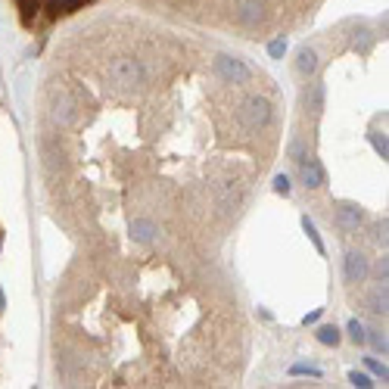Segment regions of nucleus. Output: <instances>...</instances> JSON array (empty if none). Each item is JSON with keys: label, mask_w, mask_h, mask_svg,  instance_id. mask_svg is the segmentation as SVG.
Masks as SVG:
<instances>
[{"label": "nucleus", "mask_w": 389, "mask_h": 389, "mask_svg": "<svg viewBox=\"0 0 389 389\" xmlns=\"http://www.w3.org/2000/svg\"><path fill=\"white\" fill-rule=\"evenodd\" d=\"M50 116L56 125H69L75 122V103H72V97H65V94H59V97H53L50 103Z\"/></svg>", "instance_id": "8"}, {"label": "nucleus", "mask_w": 389, "mask_h": 389, "mask_svg": "<svg viewBox=\"0 0 389 389\" xmlns=\"http://www.w3.org/2000/svg\"><path fill=\"white\" fill-rule=\"evenodd\" d=\"M352 47H355L358 53H370V47H374V34H370L368 28H358L355 38H352Z\"/></svg>", "instance_id": "13"}, {"label": "nucleus", "mask_w": 389, "mask_h": 389, "mask_svg": "<svg viewBox=\"0 0 389 389\" xmlns=\"http://www.w3.org/2000/svg\"><path fill=\"white\" fill-rule=\"evenodd\" d=\"M271 122V103L265 97H249L246 103L240 106V125L246 131H262Z\"/></svg>", "instance_id": "2"}, {"label": "nucleus", "mask_w": 389, "mask_h": 389, "mask_svg": "<svg viewBox=\"0 0 389 389\" xmlns=\"http://www.w3.org/2000/svg\"><path fill=\"white\" fill-rule=\"evenodd\" d=\"M324 97H327V85H324V81H315L311 91H308V109H311V116H315V118L324 112Z\"/></svg>", "instance_id": "11"}, {"label": "nucleus", "mask_w": 389, "mask_h": 389, "mask_svg": "<svg viewBox=\"0 0 389 389\" xmlns=\"http://www.w3.org/2000/svg\"><path fill=\"white\" fill-rule=\"evenodd\" d=\"M290 159H293L296 165L308 162V147H305L302 140H293V143H290Z\"/></svg>", "instance_id": "16"}, {"label": "nucleus", "mask_w": 389, "mask_h": 389, "mask_svg": "<svg viewBox=\"0 0 389 389\" xmlns=\"http://www.w3.org/2000/svg\"><path fill=\"white\" fill-rule=\"evenodd\" d=\"M290 374L293 377H321V368H315V364H293Z\"/></svg>", "instance_id": "18"}, {"label": "nucleus", "mask_w": 389, "mask_h": 389, "mask_svg": "<svg viewBox=\"0 0 389 389\" xmlns=\"http://www.w3.org/2000/svg\"><path fill=\"white\" fill-rule=\"evenodd\" d=\"M284 50H286V41H271V44H268V53H271V56L274 59H277V56H284Z\"/></svg>", "instance_id": "24"}, {"label": "nucleus", "mask_w": 389, "mask_h": 389, "mask_svg": "<svg viewBox=\"0 0 389 389\" xmlns=\"http://www.w3.org/2000/svg\"><path fill=\"white\" fill-rule=\"evenodd\" d=\"M302 231L308 233V240L315 243V249L324 255V240H321V233H318V227H315V221H311V218H302Z\"/></svg>", "instance_id": "15"}, {"label": "nucleus", "mask_w": 389, "mask_h": 389, "mask_svg": "<svg viewBox=\"0 0 389 389\" xmlns=\"http://www.w3.org/2000/svg\"><path fill=\"white\" fill-rule=\"evenodd\" d=\"M315 337H318V343H324V346H339V330L337 327H321Z\"/></svg>", "instance_id": "17"}, {"label": "nucleus", "mask_w": 389, "mask_h": 389, "mask_svg": "<svg viewBox=\"0 0 389 389\" xmlns=\"http://www.w3.org/2000/svg\"><path fill=\"white\" fill-rule=\"evenodd\" d=\"M274 190H277V193H290V178H286V175H277V178H274Z\"/></svg>", "instance_id": "23"}, {"label": "nucleus", "mask_w": 389, "mask_h": 389, "mask_svg": "<svg viewBox=\"0 0 389 389\" xmlns=\"http://www.w3.org/2000/svg\"><path fill=\"white\" fill-rule=\"evenodd\" d=\"M368 308L374 311V315H386V308H389V296H386V280H380V284L370 290V296H368Z\"/></svg>", "instance_id": "10"}, {"label": "nucleus", "mask_w": 389, "mask_h": 389, "mask_svg": "<svg viewBox=\"0 0 389 389\" xmlns=\"http://www.w3.org/2000/svg\"><path fill=\"white\" fill-rule=\"evenodd\" d=\"M364 364H368V368H370V370H374V374H377V377H383V380H386V377H389V370H386V364H380V361H377V358H364Z\"/></svg>", "instance_id": "22"}, {"label": "nucleus", "mask_w": 389, "mask_h": 389, "mask_svg": "<svg viewBox=\"0 0 389 389\" xmlns=\"http://www.w3.org/2000/svg\"><path fill=\"white\" fill-rule=\"evenodd\" d=\"M343 274H346V280L349 284H361L364 277L370 274V265H368V259H364L361 253H346V259H343Z\"/></svg>", "instance_id": "5"}, {"label": "nucleus", "mask_w": 389, "mask_h": 389, "mask_svg": "<svg viewBox=\"0 0 389 389\" xmlns=\"http://www.w3.org/2000/svg\"><path fill=\"white\" fill-rule=\"evenodd\" d=\"M315 321H321V308L311 311V315H305V324H315Z\"/></svg>", "instance_id": "25"}, {"label": "nucleus", "mask_w": 389, "mask_h": 389, "mask_svg": "<svg viewBox=\"0 0 389 389\" xmlns=\"http://www.w3.org/2000/svg\"><path fill=\"white\" fill-rule=\"evenodd\" d=\"M364 343H370V349H374V352H383V355H386V349H389L386 333H380V330H368V333H364Z\"/></svg>", "instance_id": "14"}, {"label": "nucleus", "mask_w": 389, "mask_h": 389, "mask_svg": "<svg viewBox=\"0 0 389 389\" xmlns=\"http://www.w3.org/2000/svg\"><path fill=\"white\" fill-rule=\"evenodd\" d=\"M156 224L153 221H147V218H134L131 221V240H137V243H153L156 240Z\"/></svg>", "instance_id": "9"}, {"label": "nucleus", "mask_w": 389, "mask_h": 389, "mask_svg": "<svg viewBox=\"0 0 389 389\" xmlns=\"http://www.w3.org/2000/svg\"><path fill=\"white\" fill-rule=\"evenodd\" d=\"M377 274H380V280H386V259H380V265H377Z\"/></svg>", "instance_id": "26"}, {"label": "nucleus", "mask_w": 389, "mask_h": 389, "mask_svg": "<svg viewBox=\"0 0 389 389\" xmlns=\"http://www.w3.org/2000/svg\"><path fill=\"white\" fill-rule=\"evenodd\" d=\"M109 81L118 91H137L143 85V65L137 59H116L109 65Z\"/></svg>", "instance_id": "1"}, {"label": "nucleus", "mask_w": 389, "mask_h": 389, "mask_svg": "<svg viewBox=\"0 0 389 389\" xmlns=\"http://www.w3.org/2000/svg\"><path fill=\"white\" fill-rule=\"evenodd\" d=\"M233 19L240 22V25L253 28L265 19V0H237V7H233Z\"/></svg>", "instance_id": "4"}, {"label": "nucleus", "mask_w": 389, "mask_h": 389, "mask_svg": "<svg viewBox=\"0 0 389 389\" xmlns=\"http://www.w3.org/2000/svg\"><path fill=\"white\" fill-rule=\"evenodd\" d=\"M349 383L355 389H370V386H374V380H370L368 374H358V370H352V374H349Z\"/></svg>", "instance_id": "20"}, {"label": "nucleus", "mask_w": 389, "mask_h": 389, "mask_svg": "<svg viewBox=\"0 0 389 389\" xmlns=\"http://www.w3.org/2000/svg\"><path fill=\"white\" fill-rule=\"evenodd\" d=\"M3 305H7V302H3V290H0V308H3Z\"/></svg>", "instance_id": "27"}, {"label": "nucleus", "mask_w": 389, "mask_h": 389, "mask_svg": "<svg viewBox=\"0 0 389 389\" xmlns=\"http://www.w3.org/2000/svg\"><path fill=\"white\" fill-rule=\"evenodd\" d=\"M370 143H374V149H377V153L383 156V159H389V147H386V137H380V134H377V131H374V134H370Z\"/></svg>", "instance_id": "21"}, {"label": "nucleus", "mask_w": 389, "mask_h": 389, "mask_svg": "<svg viewBox=\"0 0 389 389\" xmlns=\"http://www.w3.org/2000/svg\"><path fill=\"white\" fill-rule=\"evenodd\" d=\"M296 65H299V72H302V75H315V72H318V53L308 50V47H302V50H299Z\"/></svg>", "instance_id": "12"}, {"label": "nucleus", "mask_w": 389, "mask_h": 389, "mask_svg": "<svg viewBox=\"0 0 389 389\" xmlns=\"http://www.w3.org/2000/svg\"><path fill=\"white\" fill-rule=\"evenodd\" d=\"M215 72L224 78L227 85H246L249 75H253L243 59H233V56H218L215 59Z\"/></svg>", "instance_id": "3"}, {"label": "nucleus", "mask_w": 389, "mask_h": 389, "mask_svg": "<svg viewBox=\"0 0 389 389\" xmlns=\"http://www.w3.org/2000/svg\"><path fill=\"white\" fill-rule=\"evenodd\" d=\"M302 169V184L308 190H318V187H324V181H327V175H324V165L318 162V159H308V162H302L299 165Z\"/></svg>", "instance_id": "7"}, {"label": "nucleus", "mask_w": 389, "mask_h": 389, "mask_svg": "<svg viewBox=\"0 0 389 389\" xmlns=\"http://www.w3.org/2000/svg\"><path fill=\"white\" fill-rule=\"evenodd\" d=\"M346 330H349L352 343H364V333H368V330H364V324H361V321H355V318H352V321H349V327H346Z\"/></svg>", "instance_id": "19"}, {"label": "nucleus", "mask_w": 389, "mask_h": 389, "mask_svg": "<svg viewBox=\"0 0 389 389\" xmlns=\"http://www.w3.org/2000/svg\"><path fill=\"white\" fill-rule=\"evenodd\" d=\"M364 221V212L355 206V202H343V206L337 209V224L343 227L346 233H352V231H358V224Z\"/></svg>", "instance_id": "6"}]
</instances>
